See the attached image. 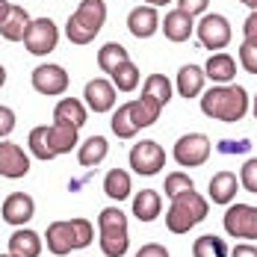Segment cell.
I'll use <instances>...</instances> for the list:
<instances>
[{
	"mask_svg": "<svg viewBox=\"0 0 257 257\" xmlns=\"http://www.w3.org/2000/svg\"><path fill=\"white\" fill-rule=\"evenodd\" d=\"M201 112L219 121H239L248 112V92L236 83H219L201 95Z\"/></svg>",
	"mask_w": 257,
	"mask_h": 257,
	"instance_id": "1",
	"label": "cell"
},
{
	"mask_svg": "<svg viewBox=\"0 0 257 257\" xmlns=\"http://www.w3.org/2000/svg\"><path fill=\"white\" fill-rule=\"evenodd\" d=\"M195 33H198V42H201V48L207 51H222V48H228V42H231V24H228V18L225 15H219V12H210V15H201V21L195 24Z\"/></svg>",
	"mask_w": 257,
	"mask_h": 257,
	"instance_id": "4",
	"label": "cell"
},
{
	"mask_svg": "<svg viewBox=\"0 0 257 257\" xmlns=\"http://www.w3.org/2000/svg\"><path fill=\"white\" fill-rule=\"evenodd\" d=\"M33 89L39 92V95H45V98H53V95H65L68 92V71L62 68V65H53V62H45V65H39V68H33Z\"/></svg>",
	"mask_w": 257,
	"mask_h": 257,
	"instance_id": "7",
	"label": "cell"
},
{
	"mask_svg": "<svg viewBox=\"0 0 257 257\" xmlns=\"http://www.w3.org/2000/svg\"><path fill=\"white\" fill-rule=\"evenodd\" d=\"M56 42H59V27L53 24L51 18L30 21V27L24 33V48L33 56H48L51 51H56Z\"/></svg>",
	"mask_w": 257,
	"mask_h": 257,
	"instance_id": "6",
	"label": "cell"
},
{
	"mask_svg": "<svg viewBox=\"0 0 257 257\" xmlns=\"http://www.w3.org/2000/svg\"><path fill=\"white\" fill-rule=\"evenodd\" d=\"M228 254H231L228 242L216 233H204L192 242V257H228Z\"/></svg>",
	"mask_w": 257,
	"mask_h": 257,
	"instance_id": "30",
	"label": "cell"
},
{
	"mask_svg": "<svg viewBox=\"0 0 257 257\" xmlns=\"http://www.w3.org/2000/svg\"><path fill=\"white\" fill-rule=\"evenodd\" d=\"M195 33V21H192V15H186L183 9H172L166 18H163V36L169 39V42H189V36Z\"/></svg>",
	"mask_w": 257,
	"mask_h": 257,
	"instance_id": "15",
	"label": "cell"
},
{
	"mask_svg": "<svg viewBox=\"0 0 257 257\" xmlns=\"http://www.w3.org/2000/svg\"><path fill=\"white\" fill-rule=\"evenodd\" d=\"M30 172V154L15 142H0V178L18 180Z\"/></svg>",
	"mask_w": 257,
	"mask_h": 257,
	"instance_id": "10",
	"label": "cell"
},
{
	"mask_svg": "<svg viewBox=\"0 0 257 257\" xmlns=\"http://www.w3.org/2000/svg\"><path fill=\"white\" fill-rule=\"evenodd\" d=\"M145 3H148V6H169L172 0H145Z\"/></svg>",
	"mask_w": 257,
	"mask_h": 257,
	"instance_id": "46",
	"label": "cell"
},
{
	"mask_svg": "<svg viewBox=\"0 0 257 257\" xmlns=\"http://www.w3.org/2000/svg\"><path fill=\"white\" fill-rule=\"evenodd\" d=\"M228 236H236V239H257V207L254 204H236L233 201L228 210H225V219H222Z\"/></svg>",
	"mask_w": 257,
	"mask_h": 257,
	"instance_id": "5",
	"label": "cell"
},
{
	"mask_svg": "<svg viewBox=\"0 0 257 257\" xmlns=\"http://www.w3.org/2000/svg\"><path fill=\"white\" fill-rule=\"evenodd\" d=\"M83 101L92 112H109L115 106V86L106 77H95L86 83L83 89Z\"/></svg>",
	"mask_w": 257,
	"mask_h": 257,
	"instance_id": "11",
	"label": "cell"
},
{
	"mask_svg": "<svg viewBox=\"0 0 257 257\" xmlns=\"http://www.w3.org/2000/svg\"><path fill=\"white\" fill-rule=\"evenodd\" d=\"M236 192H239V175H233V172H219V175L210 178L207 195H210L213 204H222V207L233 204Z\"/></svg>",
	"mask_w": 257,
	"mask_h": 257,
	"instance_id": "14",
	"label": "cell"
},
{
	"mask_svg": "<svg viewBox=\"0 0 257 257\" xmlns=\"http://www.w3.org/2000/svg\"><path fill=\"white\" fill-rule=\"evenodd\" d=\"M3 86H6V68L0 65V89H3Z\"/></svg>",
	"mask_w": 257,
	"mask_h": 257,
	"instance_id": "47",
	"label": "cell"
},
{
	"mask_svg": "<svg viewBox=\"0 0 257 257\" xmlns=\"http://www.w3.org/2000/svg\"><path fill=\"white\" fill-rule=\"evenodd\" d=\"M130 169L136 172V175H142V178H154L163 172V166H166V151H163V145L154 142V139H142V142H136L133 148H130Z\"/></svg>",
	"mask_w": 257,
	"mask_h": 257,
	"instance_id": "3",
	"label": "cell"
},
{
	"mask_svg": "<svg viewBox=\"0 0 257 257\" xmlns=\"http://www.w3.org/2000/svg\"><path fill=\"white\" fill-rule=\"evenodd\" d=\"M163 210V198L157 189H139V195L133 198V216L139 222H154Z\"/></svg>",
	"mask_w": 257,
	"mask_h": 257,
	"instance_id": "25",
	"label": "cell"
},
{
	"mask_svg": "<svg viewBox=\"0 0 257 257\" xmlns=\"http://www.w3.org/2000/svg\"><path fill=\"white\" fill-rule=\"evenodd\" d=\"M71 222V231H74V245L77 248H86L92 245V236H95V228L89 219H68Z\"/></svg>",
	"mask_w": 257,
	"mask_h": 257,
	"instance_id": "35",
	"label": "cell"
},
{
	"mask_svg": "<svg viewBox=\"0 0 257 257\" xmlns=\"http://www.w3.org/2000/svg\"><path fill=\"white\" fill-rule=\"evenodd\" d=\"M74 18H77L92 36H98L103 21H106V3H103V0H80V6L74 9Z\"/></svg>",
	"mask_w": 257,
	"mask_h": 257,
	"instance_id": "18",
	"label": "cell"
},
{
	"mask_svg": "<svg viewBox=\"0 0 257 257\" xmlns=\"http://www.w3.org/2000/svg\"><path fill=\"white\" fill-rule=\"evenodd\" d=\"M239 186L245 192H254L257 195V157L242 163V169H239Z\"/></svg>",
	"mask_w": 257,
	"mask_h": 257,
	"instance_id": "37",
	"label": "cell"
},
{
	"mask_svg": "<svg viewBox=\"0 0 257 257\" xmlns=\"http://www.w3.org/2000/svg\"><path fill=\"white\" fill-rule=\"evenodd\" d=\"M127 106H130V118H133L136 130L151 127L157 118H160V112H163V103H157L148 95H139V101H127Z\"/></svg>",
	"mask_w": 257,
	"mask_h": 257,
	"instance_id": "20",
	"label": "cell"
},
{
	"mask_svg": "<svg viewBox=\"0 0 257 257\" xmlns=\"http://www.w3.org/2000/svg\"><path fill=\"white\" fill-rule=\"evenodd\" d=\"M0 216H3L6 225L24 228L27 222L36 216V201H33V195H27V192H12V195L0 204Z\"/></svg>",
	"mask_w": 257,
	"mask_h": 257,
	"instance_id": "9",
	"label": "cell"
},
{
	"mask_svg": "<svg viewBox=\"0 0 257 257\" xmlns=\"http://www.w3.org/2000/svg\"><path fill=\"white\" fill-rule=\"evenodd\" d=\"M175 163L186 166V169H195V166H204L207 157H210V139L204 133H186L175 142Z\"/></svg>",
	"mask_w": 257,
	"mask_h": 257,
	"instance_id": "8",
	"label": "cell"
},
{
	"mask_svg": "<svg viewBox=\"0 0 257 257\" xmlns=\"http://www.w3.org/2000/svg\"><path fill=\"white\" fill-rule=\"evenodd\" d=\"M109 127H112V133H115L118 139H133V136L139 133V130H136V124H133V118H130V106H127V103H121V106L112 112Z\"/></svg>",
	"mask_w": 257,
	"mask_h": 257,
	"instance_id": "32",
	"label": "cell"
},
{
	"mask_svg": "<svg viewBox=\"0 0 257 257\" xmlns=\"http://www.w3.org/2000/svg\"><path fill=\"white\" fill-rule=\"evenodd\" d=\"M9 9H12V3H9V0H0V24L6 21V15H9Z\"/></svg>",
	"mask_w": 257,
	"mask_h": 257,
	"instance_id": "45",
	"label": "cell"
},
{
	"mask_svg": "<svg viewBox=\"0 0 257 257\" xmlns=\"http://www.w3.org/2000/svg\"><path fill=\"white\" fill-rule=\"evenodd\" d=\"M0 257H12V254H9V251H6V254H0Z\"/></svg>",
	"mask_w": 257,
	"mask_h": 257,
	"instance_id": "51",
	"label": "cell"
},
{
	"mask_svg": "<svg viewBox=\"0 0 257 257\" xmlns=\"http://www.w3.org/2000/svg\"><path fill=\"white\" fill-rule=\"evenodd\" d=\"M207 6H210V0H178V9H183L186 15H204Z\"/></svg>",
	"mask_w": 257,
	"mask_h": 257,
	"instance_id": "40",
	"label": "cell"
},
{
	"mask_svg": "<svg viewBox=\"0 0 257 257\" xmlns=\"http://www.w3.org/2000/svg\"><path fill=\"white\" fill-rule=\"evenodd\" d=\"M30 12H27L24 6H15L12 3V9H9V15H6V21L0 24V36L6 39V42H24V33L27 27H30Z\"/></svg>",
	"mask_w": 257,
	"mask_h": 257,
	"instance_id": "21",
	"label": "cell"
},
{
	"mask_svg": "<svg viewBox=\"0 0 257 257\" xmlns=\"http://www.w3.org/2000/svg\"><path fill=\"white\" fill-rule=\"evenodd\" d=\"M236 62L242 65V71H248V74H257V42H242L239 45V56H236Z\"/></svg>",
	"mask_w": 257,
	"mask_h": 257,
	"instance_id": "36",
	"label": "cell"
},
{
	"mask_svg": "<svg viewBox=\"0 0 257 257\" xmlns=\"http://www.w3.org/2000/svg\"><path fill=\"white\" fill-rule=\"evenodd\" d=\"M130 56H127V48L124 45H118V42H106L101 51H98V68L106 71V74H112L118 65H124Z\"/></svg>",
	"mask_w": 257,
	"mask_h": 257,
	"instance_id": "29",
	"label": "cell"
},
{
	"mask_svg": "<svg viewBox=\"0 0 257 257\" xmlns=\"http://www.w3.org/2000/svg\"><path fill=\"white\" fill-rule=\"evenodd\" d=\"M53 121H65V124H74V127H83L89 121V112H86V101H77V98H62L53 106Z\"/></svg>",
	"mask_w": 257,
	"mask_h": 257,
	"instance_id": "22",
	"label": "cell"
},
{
	"mask_svg": "<svg viewBox=\"0 0 257 257\" xmlns=\"http://www.w3.org/2000/svg\"><path fill=\"white\" fill-rule=\"evenodd\" d=\"M130 175L124 169H109L106 172V178H103V192L112 198V201H124L130 198Z\"/></svg>",
	"mask_w": 257,
	"mask_h": 257,
	"instance_id": "28",
	"label": "cell"
},
{
	"mask_svg": "<svg viewBox=\"0 0 257 257\" xmlns=\"http://www.w3.org/2000/svg\"><path fill=\"white\" fill-rule=\"evenodd\" d=\"M42 236L30 228H18L9 236V254L12 257H39L42 254Z\"/></svg>",
	"mask_w": 257,
	"mask_h": 257,
	"instance_id": "19",
	"label": "cell"
},
{
	"mask_svg": "<svg viewBox=\"0 0 257 257\" xmlns=\"http://www.w3.org/2000/svg\"><path fill=\"white\" fill-rule=\"evenodd\" d=\"M189 189H195V183H192V178H189L186 172H169L166 180H163V192H166L169 198H178V195L189 192Z\"/></svg>",
	"mask_w": 257,
	"mask_h": 257,
	"instance_id": "34",
	"label": "cell"
},
{
	"mask_svg": "<svg viewBox=\"0 0 257 257\" xmlns=\"http://www.w3.org/2000/svg\"><path fill=\"white\" fill-rule=\"evenodd\" d=\"M254 118H257V95H254Z\"/></svg>",
	"mask_w": 257,
	"mask_h": 257,
	"instance_id": "49",
	"label": "cell"
},
{
	"mask_svg": "<svg viewBox=\"0 0 257 257\" xmlns=\"http://www.w3.org/2000/svg\"><path fill=\"white\" fill-rule=\"evenodd\" d=\"M127 233V216L118 207H103L98 213V236H124Z\"/></svg>",
	"mask_w": 257,
	"mask_h": 257,
	"instance_id": "26",
	"label": "cell"
},
{
	"mask_svg": "<svg viewBox=\"0 0 257 257\" xmlns=\"http://www.w3.org/2000/svg\"><path fill=\"white\" fill-rule=\"evenodd\" d=\"M242 36H245L248 42H257V12H251V15L245 18V24H242Z\"/></svg>",
	"mask_w": 257,
	"mask_h": 257,
	"instance_id": "42",
	"label": "cell"
},
{
	"mask_svg": "<svg viewBox=\"0 0 257 257\" xmlns=\"http://www.w3.org/2000/svg\"><path fill=\"white\" fill-rule=\"evenodd\" d=\"M109 154V142L103 139V136H89L83 145L77 148V160L83 169H95V166H101L103 160Z\"/></svg>",
	"mask_w": 257,
	"mask_h": 257,
	"instance_id": "24",
	"label": "cell"
},
{
	"mask_svg": "<svg viewBox=\"0 0 257 257\" xmlns=\"http://www.w3.org/2000/svg\"><path fill=\"white\" fill-rule=\"evenodd\" d=\"M27 145H30V154L36 157V160H42V163H48V160L56 157L51 148V124H39V127L30 130Z\"/></svg>",
	"mask_w": 257,
	"mask_h": 257,
	"instance_id": "27",
	"label": "cell"
},
{
	"mask_svg": "<svg viewBox=\"0 0 257 257\" xmlns=\"http://www.w3.org/2000/svg\"><path fill=\"white\" fill-rule=\"evenodd\" d=\"M109 77H112V83H115V89H118V92H133V89L139 86V68L127 59V62H124V65H118Z\"/></svg>",
	"mask_w": 257,
	"mask_h": 257,
	"instance_id": "33",
	"label": "cell"
},
{
	"mask_svg": "<svg viewBox=\"0 0 257 257\" xmlns=\"http://www.w3.org/2000/svg\"><path fill=\"white\" fill-rule=\"evenodd\" d=\"M248 148H251V145H248V142H236V145H231V142H225V145H219V151H225V154H236V151H248Z\"/></svg>",
	"mask_w": 257,
	"mask_h": 257,
	"instance_id": "44",
	"label": "cell"
},
{
	"mask_svg": "<svg viewBox=\"0 0 257 257\" xmlns=\"http://www.w3.org/2000/svg\"><path fill=\"white\" fill-rule=\"evenodd\" d=\"M65 36H68V42H74V45H89V42L95 39V36L80 24L74 15H71V18H68V24H65Z\"/></svg>",
	"mask_w": 257,
	"mask_h": 257,
	"instance_id": "38",
	"label": "cell"
},
{
	"mask_svg": "<svg viewBox=\"0 0 257 257\" xmlns=\"http://www.w3.org/2000/svg\"><path fill=\"white\" fill-rule=\"evenodd\" d=\"M204 74L213 83H233V74H236V59H233L231 53L225 51H216L207 56L204 62Z\"/></svg>",
	"mask_w": 257,
	"mask_h": 257,
	"instance_id": "16",
	"label": "cell"
},
{
	"mask_svg": "<svg viewBox=\"0 0 257 257\" xmlns=\"http://www.w3.org/2000/svg\"><path fill=\"white\" fill-rule=\"evenodd\" d=\"M248 9H251V12H257V0H251V6H248Z\"/></svg>",
	"mask_w": 257,
	"mask_h": 257,
	"instance_id": "48",
	"label": "cell"
},
{
	"mask_svg": "<svg viewBox=\"0 0 257 257\" xmlns=\"http://www.w3.org/2000/svg\"><path fill=\"white\" fill-rule=\"evenodd\" d=\"M228 257H257V245H251V242H239V245H233V251Z\"/></svg>",
	"mask_w": 257,
	"mask_h": 257,
	"instance_id": "43",
	"label": "cell"
},
{
	"mask_svg": "<svg viewBox=\"0 0 257 257\" xmlns=\"http://www.w3.org/2000/svg\"><path fill=\"white\" fill-rule=\"evenodd\" d=\"M207 198L201 192H195V189H189V192H183L178 198H172V207H169V213H166V228L172 233H186L192 231L198 222H204L207 219Z\"/></svg>",
	"mask_w": 257,
	"mask_h": 257,
	"instance_id": "2",
	"label": "cell"
},
{
	"mask_svg": "<svg viewBox=\"0 0 257 257\" xmlns=\"http://www.w3.org/2000/svg\"><path fill=\"white\" fill-rule=\"evenodd\" d=\"M80 142V127L74 124H65V121H53L51 124V148L53 154H68V151H74Z\"/></svg>",
	"mask_w": 257,
	"mask_h": 257,
	"instance_id": "23",
	"label": "cell"
},
{
	"mask_svg": "<svg viewBox=\"0 0 257 257\" xmlns=\"http://www.w3.org/2000/svg\"><path fill=\"white\" fill-rule=\"evenodd\" d=\"M204 68L201 65H183L178 71V80H175V86H178V95L183 101H189V98H198L201 95V89H204Z\"/></svg>",
	"mask_w": 257,
	"mask_h": 257,
	"instance_id": "17",
	"label": "cell"
},
{
	"mask_svg": "<svg viewBox=\"0 0 257 257\" xmlns=\"http://www.w3.org/2000/svg\"><path fill=\"white\" fill-rule=\"evenodd\" d=\"M239 3H245V6H251V0H239Z\"/></svg>",
	"mask_w": 257,
	"mask_h": 257,
	"instance_id": "50",
	"label": "cell"
},
{
	"mask_svg": "<svg viewBox=\"0 0 257 257\" xmlns=\"http://www.w3.org/2000/svg\"><path fill=\"white\" fill-rule=\"evenodd\" d=\"M136 257H169V248L160 245V242H145V245L136 251Z\"/></svg>",
	"mask_w": 257,
	"mask_h": 257,
	"instance_id": "41",
	"label": "cell"
},
{
	"mask_svg": "<svg viewBox=\"0 0 257 257\" xmlns=\"http://www.w3.org/2000/svg\"><path fill=\"white\" fill-rule=\"evenodd\" d=\"M12 130H15V112H12V106L0 103V139H6Z\"/></svg>",
	"mask_w": 257,
	"mask_h": 257,
	"instance_id": "39",
	"label": "cell"
},
{
	"mask_svg": "<svg viewBox=\"0 0 257 257\" xmlns=\"http://www.w3.org/2000/svg\"><path fill=\"white\" fill-rule=\"evenodd\" d=\"M127 30L133 39H151L157 30H160V12H157V6H136V9H130L127 15Z\"/></svg>",
	"mask_w": 257,
	"mask_h": 257,
	"instance_id": "12",
	"label": "cell"
},
{
	"mask_svg": "<svg viewBox=\"0 0 257 257\" xmlns=\"http://www.w3.org/2000/svg\"><path fill=\"white\" fill-rule=\"evenodd\" d=\"M45 245H48V251L56 254V257H68L71 251H77L71 222H51L48 231H45Z\"/></svg>",
	"mask_w": 257,
	"mask_h": 257,
	"instance_id": "13",
	"label": "cell"
},
{
	"mask_svg": "<svg viewBox=\"0 0 257 257\" xmlns=\"http://www.w3.org/2000/svg\"><path fill=\"white\" fill-rule=\"evenodd\" d=\"M142 95H148V98H154L157 103H166L172 101V80L166 77V74H148L145 77V86H142Z\"/></svg>",
	"mask_w": 257,
	"mask_h": 257,
	"instance_id": "31",
	"label": "cell"
}]
</instances>
